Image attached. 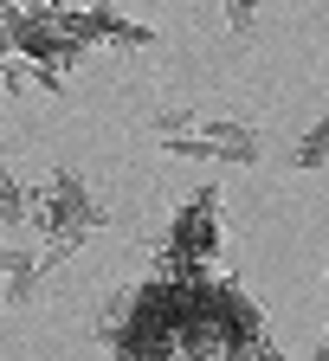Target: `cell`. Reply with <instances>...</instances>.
Masks as SVG:
<instances>
[{"label": "cell", "instance_id": "6da1fadb", "mask_svg": "<svg viewBox=\"0 0 329 361\" xmlns=\"http://www.w3.org/2000/svg\"><path fill=\"white\" fill-rule=\"evenodd\" d=\"M110 226V200L90 188V180L78 168H52L32 188V213H26V233L39 239V252L52 258V271L90 239V233H104Z\"/></svg>", "mask_w": 329, "mask_h": 361}, {"label": "cell", "instance_id": "7a4b0ae2", "mask_svg": "<svg viewBox=\"0 0 329 361\" xmlns=\"http://www.w3.org/2000/svg\"><path fill=\"white\" fill-rule=\"evenodd\" d=\"M220 245H226V233H220V188H201V194H187L174 207L168 233L149 245V271L155 278H174V284L207 278V271L220 264Z\"/></svg>", "mask_w": 329, "mask_h": 361}, {"label": "cell", "instance_id": "3957f363", "mask_svg": "<svg viewBox=\"0 0 329 361\" xmlns=\"http://www.w3.org/2000/svg\"><path fill=\"white\" fill-rule=\"evenodd\" d=\"M194 135H201L207 161H232V168L265 161V129L252 116H239V110H201V129Z\"/></svg>", "mask_w": 329, "mask_h": 361}, {"label": "cell", "instance_id": "277c9868", "mask_svg": "<svg viewBox=\"0 0 329 361\" xmlns=\"http://www.w3.org/2000/svg\"><path fill=\"white\" fill-rule=\"evenodd\" d=\"M45 278H52V258L39 252V239H32V245H20L13 233L0 239V303H7V310H26V303H39Z\"/></svg>", "mask_w": 329, "mask_h": 361}, {"label": "cell", "instance_id": "5b68a950", "mask_svg": "<svg viewBox=\"0 0 329 361\" xmlns=\"http://www.w3.org/2000/svg\"><path fill=\"white\" fill-rule=\"evenodd\" d=\"M291 168H304V174H323L329 168V116H316V123H304L291 135Z\"/></svg>", "mask_w": 329, "mask_h": 361}, {"label": "cell", "instance_id": "8992f818", "mask_svg": "<svg viewBox=\"0 0 329 361\" xmlns=\"http://www.w3.org/2000/svg\"><path fill=\"white\" fill-rule=\"evenodd\" d=\"M258 7H265V0H220V13H226V26L239 32V39H246V32L258 26Z\"/></svg>", "mask_w": 329, "mask_h": 361}, {"label": "cell", "instance_id": "52a82bcc", "mask_svg": "<svg viewBox=\"0 0 329 361\" xmlns=\"http://www.w3.org/2000/svg\"><path fill=\"white\" fill-rule=\"evenodd\" d=\"M26 13H65V7H84V0H20Z\"/></svg>", "mask_w": 329, "mask_h": 361}]
</instances>
